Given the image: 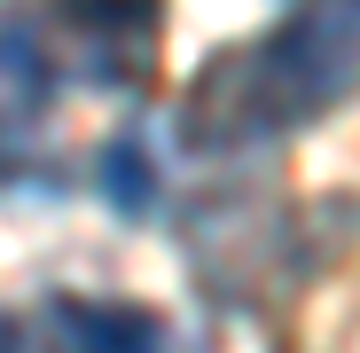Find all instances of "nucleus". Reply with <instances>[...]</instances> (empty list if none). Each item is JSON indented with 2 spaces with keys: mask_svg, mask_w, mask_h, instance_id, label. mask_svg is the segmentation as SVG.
Segmentation results:
<instances>
[{
  "mask_svg": "<svg viewBox=\"0 0 360 353\" xmlns=\"http://www.w3.org/2000/svg\"><path fill=\"white\" fill-rule=\"evenodd\" d=\"M352 87H360V0L306 8V16L274 24L266 39L204 63L188 126H212L219 142L290 134V126H314L321 110H337Z\"/></svg>",
  "mask_w": 360,
  "mask_h": 353,
  "instance_id": "nucleus-1",
  "label": "nucleus"
},
{
  "mask_svg": "<svg viewBox=\"0 0 360 353\" xmlns=\"http://www.w3.org/2000/svg\"><path fill=\"white\" fill-rule=\"evenodd\" d=\"M157 16L165 0H86L79 8V55L102 87H141L157 71Z\"/></svg>",
  "mask_w": 360,
  "mask_h": 353,
  "instance_id": "nucleus-2",
  "label": "nucleus"
},
{
  "mask_svg": "<svg viewBox=\"0 0 360 353\" xmlns=\"http://www.w3.org/2000/svg\"><path fill=\"white\" fill-rule=\"evenodd\" d=\"M47 110H55V63H47L39 32L0 16V157L24 149L47 126Z\"/></svg>",
  "mask_w": 360,
  "mask_h": 353,
  "instance_id": "nucleus-3",
  "label": "nucleus"
},
{
  "mask_svg": "<svg viewBox=\"0 0 360 353\" xmlns=\"http://www.w3.org/2000/svg\"><path fill=\"white\" fill-rule=\"evenodd\" d=\"M79 353H165V322L149 306H110V299H71Z\"/></svg>",
  "mask_w": 360,
  "mask_h": 353,
  "instance_id": "nucleus-4",
  "label": "nucleus"
},
{
  "mask_svg": "<svg viewBox=\"0 0 360 353\" xmlns=\"http://www.w3.org/2000/svg\"><path fill=\"white\" fill-rule=\"evenodd\" d=\"M94 189L126 212V220H149V204H157V165H149V149H141L134 134L102 142V157H94Z\"/></svg>",
  "mask_w": 360,
  "mask_h": 353,
  "instance_id": "nucleus-5",
  "label": "nucleus"
},
{
  "mask_svg": "<svg viewBox=\"0 0 360 353\" xmlns=\"http://www.w3.org/2000/svg\"><path fill=\"white\" fill-rule=\"evenodd\" d=\"M0 353H79V330H71V299L0 306Z\"/></svg>",
  "mask_w": 360,
  "mask_h": 353,
  "instance_id": "nucleus-6",
  "label": "nucleus"
},
{
  "mask_svg": "<svg viewBox=\"0 0 360 353\" xmlns=\"http://www.w3.org/2000/svg\"><path fill=\"white\" fill-rule=\"evenodd\" d=\"M345 353H360V330H352V345H345Z\"/></svg>",
  "mask_w": 360,
  "mask_h": 353,
  "instance_id": "nucleus-7",
  "label": "nucleus"
}]
</instances>
